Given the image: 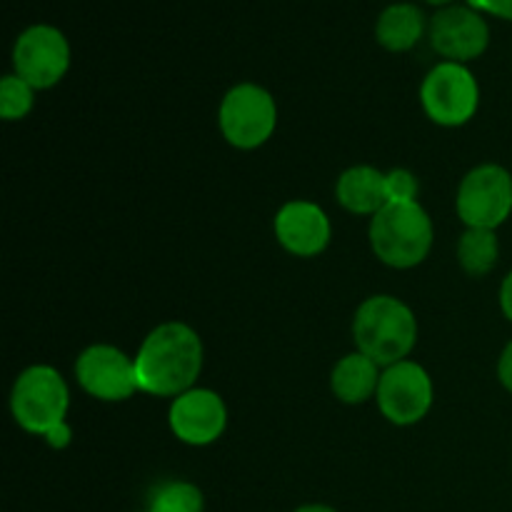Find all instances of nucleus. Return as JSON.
<instances>
[{"instance_id":"obj_9","label":"nucleus","mask_w":512,"mask_h":512,"mask_svg":"<svg viewBox=\"0 0 512 512\" xmlns=\"http://www.w3.org/2000/svg\"><path fill=\"white\" fill-rule=\"evenodd\" d=\"M75 380L100 403H125L140 393L135 358L110 343L88 345L75 360Z\"/></svg>"},{"instance_id":"obj_26","label":"nucleus","mask_w":512,"mask_h":512,"mask_svg":"<svg viewBox=\"0 0 512 512\" xmlns=\"http://www.w3.org/2000/svg\"><path fill=\"white\" fill-rule=\"evenodd\" d=\"M428 3H433V5H448V3H453V0H428Z\"/></svg>"},{"instance_id":"obj_13","label":"nucleus","mask_w":512,"mask_h":512,"mask_svg":"<svg viewBox=\"0 0 512 512\" xmlns=\"http://www.w3.org/2000/svg\"><path fill=\"white\" fill-rule=\"evenodd\" d=\"M273 230L280 248L295 258H315L325 253L333 238L328 213L313 200H288L275 213Z\"/></svg>"},{"instance_id":"obj_10","label":"nucleus","mask_w":512,"mask_h":512,"mask_svg":"<svg viewBox=\"0 0 512 512\" xmlns=\"http://www.w3.org/2000/svg\"><path fill=\"white\" fill-rule=\"evenodd\" d=\"M68 68V38L53 25H30L15 40L13 70L35 90H48L58 85Z\"/></svg>"},{"instance_id":"obj_17","label":"nucleus","mask_w":512,"mask_h":512,"mask_svg":"<svg viewBox=\"0 0 512 512\" xmlns=\"http://www.w3.org/2000/svg\"><path fill=\"white\" fill-rule=\"evenodd\" d=\"M500 258V240L495 230L465 228L458 240V263L470 278H485Z\"/></svg>"},{"instance_id":"obj_22","label":"nucleus","mask_w":512,"mask_h":512,"mask_svg":"<svg viewBox=\"0 0 512 512\" xmlns=\"http://www.w3.org/2000/svg\"><path fill=\"white\" fill-rule=\"evenodd\" d=\"M470 8L483 10V13L498 15L503 20H512V0H468Z\"/></svg>"},{"instance_id":"obj_23","label":"nucleus","mask_w":512,"mask_h":512,"mask_svg":"<svg viewBox=\"0 0 512 512\" xmlns=\"http://www.w3.org/2000/svg\"><path fill=\"white\" fill-rule=\"evenodd\" d=\"M498 380L508 393H512V340L505 345V350L500 353L498 360Z\"/></svg>"},{"instance_id":"obj_8","label":"nucleus","mask_w":512,"mask_h":512,"mask_svg":"<svg viewBox=\"0 0 512 512\" xmlns=\"http://www.w3.org/2000/svg\"><path fill=\"white\" fill-rule=\"evenodd\" d=\"M433 398V378L420 363L408 358L383 368L375 403L390 425H398V428L418 425L433 408Z\"/></svg>"},{"instance_id":"obj_14","label":"nucleus","mask_w":512,"mask_h":512,"mask_svg":"<svg viewBox=\"0 0 512 512\" xmlns=\"http://www.w3.org/2000/svg\"><path fill=\"white\" fill-rule=\"evenodd\" d=\"M335 198L348 213L373 218L388 205L385 173H380L373 165H353L340 173L338 183H335Z\"/></svg>"},{"instance_id":"obj_20","label":"nucleus","mask_w":512,"mask_h":512,"mask_svg":"<svg viewBox=\"0 0 512 512\" xmlns=\"http://www.w3.org/2000/svg\"><path fill=\"white\" fill-rule=\"evenodd\" d=\"M385 188H388V203H418L420 183L413 170L393 168L385 173Z\"/></svg>"},{"instance_id":"obj_25","label":"nucleus","mask_w":512,"mask_h":512,"mask_svg":"<svg viewBox=\"0 0 512 512\" xmlns=\"http://www.w3.org/2000/svg\"><path fill=\"white\" fill-rule=\"evenodd\" d=\"M295 512H338V510L330 508V505H323V503H308V505H300Z\"/></svg>"},{"instance_id":"obj_18","label":"nucleus","mask_w":512,"mask_h":512,"mask_svg":"<svg viewBox=\"0 0 512 512\" xmlns=\"http://www.w3.org/2000/svg\"><path fill=\"white\" fill-rule=\"evenodd\" d=\"M148 512H205V495L188 480H165L150 493Z\"/></svg>"},{"instance_id":"obj_2","label":"nucleus","mask_w":512,"mask_h":512,"mask_svg":"<svg viewBox=\"0 0 512 512\" xmlns=\"http://www.w3.org/2000/svg\"><path fill=\"white\" fill-rule=\"evenodd\" d=\"M355 350L373 358L380 368L408 360L418 345V318L395 295H370L353 318Z\"/></svg>"},{"instance_id":"obj_1","label":"nucleus","mask_w":512,"mask_h":512,"mask_svg":"<svg viewBox=\"0 0 512 512\" xmlns=\"http://www.w3.org/2000/svg\"><path fill=\"white\" fill-rule=\"evenodd\" d=\"M203 363V340L188 323L168 320L155 325L135 353L140 393L153 398H178L185 390L195 388Z\"/></svg>"},{"instance_id":"obj_5","label":"nucleus","mask_w":512,"mask_h":512,"mask_svg":"<svg viewBox=\"0 0 512 512\" xmlns=\"http://www.w3.org/2000/svg\"><path fill=\"white\" fill-rule=\"evenodd\" d=\"M225 143L238 150H258L278 128V103L258 83H238L225 93L218 110Z\"/></svg>"},{"instance_id":"obj_21","label":"nucleus","mask_w":512,"mask_h":512,"mask_svg":"<svg viewBox=\"0 0 512 512\" xmlns=\"http://www.w3.org/2000/svg\"><path fill=\"white\" fill-rule=\"evenodd\" d=\"M43 440L48 443V448L65 450L70 448V443H73V428L68 425V420H63V423L53 425V428L43 435Z\"/></svg>"},{"instance_id":"obj_15","label":"nucleus","mask_w":512,"mask_h":512,"mask_svg":"<svg viewBox=\"0 0 512 512\" xmlns=\"http://www.w3.org/2000/svg\"><path fill=\"white\" fill-rule=\"evenodd\" d=\"M383 368L360 350L343 355L330 373V390L345 405H363L378 395Z\"/></svg>"},{"instance_id":"obj_7","label":"nucleus","mask_w":512,"mask_h":512,"mask_svg":"<svg viewBox=\"0 0 512 512\" xmlns=\"http://www.w3.org/2000/svg\"><path fill=\"white\" fill-rule=\"evenodd\" d=\"M455 210L465 228L498 230L512 215V175L498 163H483L465 173L455 195Z\"/></svg>"},{"instance_id":"obj_3","label":"nucleus","mask_w":512,"mask_h":512,"mask_svg":"<svg viewBox=\"0 0 512 512\" xmlns=\"http://www.w3.org/2000/svg\"><path fill=\"white\" fill-rule=\"evenodd\" d=\"M370 248L375 258L395 270L425 263L433 250L435 228L428 210L418 203H388L370 218Z\"/></svg>"},{"instance_id":"obj_16","label":"nucleus","mask_w":512,"mask_h":512,"mask_svg":"<svg viewBox=\"0 0 512 512\" xmlns=\"http://www.w3.org/2000/svg\"><path fill=\"white\" fill-rule=\"evenodd\" d=\"M425 33V15L413 3H395L380 13L375 38L390 53H405L420 43Z\"/></svg>"},{"instance_id":"obj_11","label":"nucleus","mask_w":512,"mask_h":512,"mask_svg":"<svg viewBox=\"0 0 512 512\" xmlns=\"http://www.w3.org/2000/svg\"><path fill=\"white\" fill-rule=\"evenodd\" d=\"M170 433L190 448H208L223 438L228 428V405L223 395L210 388H190L170 400Z\"/></svg>"},{"instance_id":"obj_4","label":"nucleus","mask_w":512,"mask_h":512,"mask_svg":"<svg viewBox=\"0 0 512 512\" xmlns=\"http://www.w3.org/2000/svg\"><path fill=\"white\" fill-rule=\"evenodd\" d=\"M70 410V390L53 365H30L15 378L10 390V415L25 433L43 438L63 423Z\"/></svg>"},{"instance_id":"obj_24","label":"nucleus","mask_w":512,"mask_h":512,"mask_svg":"<svg viewBox=\"0 0 512 512\" xmlns=\"http://www.w3.org/2000/svg\"><path fill=\"white\" fill-rule=\"evenodd\" d=\"M500 310H503V315L508 318V323H512V270L508 275L503 278V283H500Z\"/></svg>"},{"instance_id":"obj_6","label":"nucleus","mask_w":512,"mask_h":512,"mask_svg":"<svg viewBox=\"0 0 512 512\" xmlns=\"http://www.w3.org/2000/svg\"><path fill=\"white\" fill-rule=\"evenodd\" d=\"M425 115L440 128H460L470 123L480 108V85L463 63L435 65L420 85Z\"/></svg>"},{"instance_id":"obj_19","label":"nucleus","mask_w":512,"mask_h":512,"mask_svg":"<svg viewBox=\"0 0 512 512\" xmlns=\"http://www.w3.org/2000/svg\"><path fill=\"white\" fill-rule=\"evenodd\" d=\"M35 105V88L20 75L10 73L0 80V118L5 123L28 118Z\"/></svg>"},{"instance_id":"obj_12","label":"nucleus","mask_w":512,"mask_h":512,"mask_svg":"<svg viewBox=\"0 0 512 512\" xmlns=\"http://www.w3.org/2000/svg\"><path fill=\"white\" fill-rule=\"evenodd\" d=\"M430 43L448 63H468L488 50L490 28L475 8L450 5L435 13L430 23Z\"/></svg>"}]
</instances>
